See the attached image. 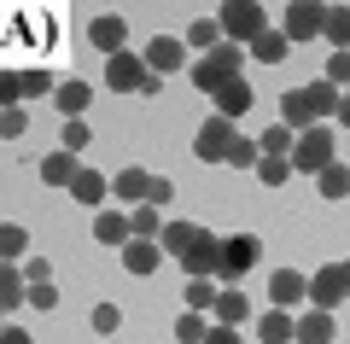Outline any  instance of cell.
I'll list each match as a JSON object with an SVG mask.
<instances>
[{
	"instance_id": "obj_20",
	"label": "cell",
	"mask_w": 350,
	"mask_h": 344,
	"mask_svg": "<svg viewBox=\"0 0 350 344\" xmlns=\"http://www.w3.org/2000/svg\"><path fill=\"white\" fill-rule=\"evenodd\" d=\"M216 321H222V327H239V321H251V297H245V292H234V286H228V292H216Z\"/></svg>"
},
{
	"instance_id": "obj_37",
	"label": "cell",
	"mask_w": 350,
	"mask_h": 344,
	"mask_svg": "<svg viewBox=\"0 0 350 344\" xmlns=\"http://www.w3.org/2000/svg\"><path fill=\"white\" fill-rule=\"evenodd\" d=\"M88 140H94V135H88L82 117H64V129H59V152H82Z\"/></svg>"
},
{
	"instance_id": "obj_34",
	"label": "cell",
	"mask_w": 350,
	"mask_h": 344,
	"mask_svg": "<svg viewBox=\"0 0 350 344\" xmlns=\"http://www.w3.org/2000/svg\"><path fill=\"white\" fill-rule=\"evenodd\" d=\"M204 332H211V321H204L199 309H187V315L175 321V339H181V344H204Z\"/></svg>"
},
{
	"instance_id": "obj_3",
	"label": "cell",
	"mask_w": 350,
	"mask_h": 344,
	"mask_svg": "<svg viewBox=\"0 0 350 344\" xmlns=\"http://www.w3.org/2000/svg\"><path fill=\"white\" fill-rule=\"evenodd\" d=\"M292 175H321L327 163H333V129L327 123H315V129H304L298 135V146H292Z\"/></svg>"
},
{
	"instance_id": "obj_26",
	"label": "cell",
	"mask_w": 350,
	"mask_h": 344,
	"mask_svg": "<svg viewBox=\"0 0 350 344\" xmlns=\"http://www.w3.org/2000/svg\"><path fill=\"white\" fill-rule=\"evenodd\" d=\"M146 187H152V175L146 170H117V198H129V204H146Z\"/></svg>"
},
{
	"instance_id": "obj_9",
	"label": "cell",
	"mask_w": 350,
	"mask_h": 344,
	"mask_svg": "<svg viewBox=\"0 0 350 344\" xmlns=\"http://www.w3.org/2000/svg\"><path fill=\"white\" fill-rule=\"evenodd\" d=\"M228 146H234V123L228 117H211L199 129V140H193V158L199 163H228Z\"/></svg>"
},
{
	"instance_id": "obj_38",
	"label": "cell",
	"mask_w": 350,
	"mask_h": 344,
	"mask_svg": "<svg viewBox=\"0 0 350 344\" xmlns=\"http://www.w3.org/2000/svg\"><path fill=\"white\" fill-rule=\"evenodd\" d=\"M181 304H187V309H199V315H204V309H216L211 280H187V286H181Z\"/></svg>"
},
{
	"instance_id": "obj_2",
	"label": "cell",
	"mask_w": 350,
	"mask_h": 344,
	"mask_svg": "<svg viewBox=\"0 0 350 344\" xmlns=\"http://www.w3.org/2000/svg\"><path fill=\"white\" fill-rule=\"evenodd\" d=\"M216 24H222V41H257L262 29H269V12H262L257 0H228L222 12H216Z\"/></svg>"
},
{
	"instance_id": "obj_19",
	"label": "cell",
	"mask_w": 350,
	"mask_h": 344,
	"mask_svg": "<svg viewBox=\"0 0 350 344\" xmlns=\"http://www.w3.org/2000/svg\"><path fill=\"white\" fill-rule=\"evenodd\" d=\"M211 99H216V117H228V123H234L239 111H251V82L239 76V82H228L222 94H211Z\"/></svg>"
},
{
	"instance_id": "obj_49",
	"label": "cell",
	"mask_w": 350,
	"mask_h": 344,
	"mask_svg": "<svg viewBox=\"0 0 350 344\" xmlns=\"http://www.w3.org/2000/svg\"><path fill=\"white\" fill-rule=\"evenodd\" d=\"M345 286H350V263H345Z\"/></svg>"
},
{
	"instance_id": "obj_22",
	"label": "cell",
	"mask_w": 350,
	"mask_h": 344,
	"mask_svg": "<svg viewBox=\"0 0 350 344\" xmlns=\"http://www.w3.org/2000/svg\"><path fill=\"white\" fill-rule=\"evenodd\" d=\"M321 36L333 41V53H350V6H327V24Z\"/></svg>"
},
{
	"instance_id": "obj_47",
	"label": "cell",
	"mask_w": 350,
	"mask_h": 344,
	"mask_svg": "<svg viewBox=\"0 0 350 344\" xmlns=\"http://www.w3.org/2000/svg\"><path fill=\"white\" fill-rule=\"evenodd\" d=\"M0 344H36V339H29V332H24V327H18V321H12V327L0 332Z\"/></svg>"
},
{
	"instance_id": "obj_30",
	"label": "cell",
	"mask_w": 350,
	"mask_h": 344,
	"mask_svg": "<svg viewBox=\"0 0 350 344\" xmlns=\"http://www.w3.org/2000/svg\"><path fill=\"white\" fill-rule=\"evenodd\" d=\"M24 274H18V263H6V269H0V304H6V309H18V304H24Z\"/></svg>"
},
{
	"instance_id": "obj_45",
	"label": "cell",
	"mask_w": 350,
	"mask_h": 344,
	"mask_svg": "<svg viewBox=\"0 0 350 344\" xmlns=\"http://www.w3.org/2000/svg\"><path fill=\"white\" fill-rule=\"evenodd\" d=\"M29 304H36V309H59V292H53V280L29 286Z\"/></svg>"
},
{
	"instance_id": "obj_44",
	"label": "cell",
	"mask_w": 350,
	"mask_h": 344,
	"mask_svg": "<svg viewBox=\"0 0 350 344\" xmlns=\"http://www.w3.org/2000/svg\"><path fill=\"white\" fill-rule=\"evenodd\" d=\"M24 280H29V286L53 280V263H47V257H24Z\"/></svg>"
},
{
	"instance_id": "obj_48",
	"label": "cell",
	"mask_w": 350,
	"mask_h": 344,
	"mask_svg": "<svg viewBox=\"0 0 350 344\" xmlns=\"http://www.w3.org/2000/svg\"><path fill=\"white\" fill-rule=\"evenodd\" d=\"M333 123H338V129H350V94H338V111H333Z\"/></svg>"
},
{
	"instance_id": "obj_10",
	"label": "cell",
	"mask_w": 350,
	"mask_h": 344,
	"mask_svg": "<svg viewBox=\"0 0 350 344\" xmlns=\"http://www.w3.org/2000/svg\"><path fill=\"white\" fill-rule=\"evenodd\" d=\"M88 41L105 53V59H117V53H129L123 41H129V18H117V12H100L94 24H88Z\"/></svg>"
},
{
	"instance_id": "obj_25",
	"label": "cell",
	"mask_w": 350,
	"mask_h": 344,
	"mask_svg": "<svg viewBox=\"0 0 350 344\" xmlns=\"http://www.w3.org/2000/svg\"><path fill=\"white\" fill-rule=\"evenodd\" d=\"M105 187H111V181H105L100 170H82V175L70 181V198H76V204H100V198H105Z\"/></svg>"
},
{
	"instance_id": "obj_35",
	"label": "cell",
	"mask_w": 350,
	"mask_h": 344,
	"mask_svg": "<svg viewBox=\"0 0 350 344\" xmlns=\"http://www.w3.org/2000/svg\"><path fill=\"white\" fill-rule=\"evenodd\" d=\"M257 158H262V146H257V140L234 135V146H228V163H234V170H257Z\"/></svg>"
},
{
	"instance_id": "obj_31",
	"label": "cell",
	"mask_w": 350,
	"mask_h": 344,
	"mask_svg": "<svg viewBox=\"0 0 350 344\" xmlns=\"http://www.w3.org/2000/svg\"><path fill=\"white\" fill-rule=\"evenodd\" d=\"M187 47H199V53L222 47V24H216V18H199V24L187 29Z\"/></svg>"
},
{
	"instance_id": "obj_8",
	"label": "cell",
	"mask_w": 350,
	"mask_h": 344,
	"mask_svg": "<svg viewBox=\"0 0 350 344\" xmlns=\"http://www.w3.org/2000/svg\"><path fill=\"white\" fill-rule=\"evenodd\" d=\"M345 297H350V286H345V263H327V269L310 274V309H338Z\"/></svg>"
},
{
	"instance_id": "obj_18",
	"label": "cell",
	"mask_w": 350,
	"mask_h": 344,
	"mask_svg": "<svg viewBox=\"0 0 350 344\" xmlns=\"http://www.w3.org/2000/svg\"><path fill=\"white\" fill-rule=\"evenodd\" d=\"M76 175H82L76 152H53V158H41V181H47V187H70Z\"/></svg>"
},
{
	"instance_id": "obj_36",
	"label": "cell",
	"mask_w": 350,
	"mask_h": 344,
	"mask_svg": "<svg viewBox=\"0 0 350 344\" xmlns=\"http://www.w3.org/2000/svg\"><path fill=\"white\" fill-rule=\"evenodd\" d=\"M257 181L262 187H286L292 181V163L286 158H257Z\"/></svg>"
},
{
	"instance_id": "obj_28",
	"label": "cell",
	"mask_w": 350,
	"mask_h": 344,
	"mask_svg": "<svg viewBox=\"0 0 350 344\" xmlns=\"http://www.w3.org/2000/svg\"><path fill=\"white\" fill-rule=\"evenodd\" d=\"M163 210H152V204H135L129 210V228H135V239H163Z\"/></svg>"
},
{
	"instance_id": "obj_7",
	"label": "cell",
	"mask_w": 350,
	"mask_h": 344,
	"mask_svg": "<svg viewBox=\"0 0 350 344\" xmlns=\"http://www.w3.org/2000/svg\"><path fill=\"white\" fill-rule=\"evenodd\" d=\"M327 24V6H315V0H292L286 12H280V36L286 41H315Z\"/></svg>"
},
{
	"instance_id": "obj_43",
	"label": "cell",
	"mask_w": 350,
	"mask_h": 344,
	"mask_svg": "<svg viewBox=\"0 0 350 344\" xmlns=\"http://www.w3.org/2000/svg\"><path fill=\"white\" fill-rule=\"evenodd\" d=\"M18 82H24V99H36V94H47V88H53V70H24Z\"/></svg>"
},
{
	"instance_id": "obj_21",
	"label": "cell",
	"mask_w": 350,
	"mask_h": 344,
	"mask_svg": "<svg viewBox=\"0 0 350 344\" xmlns=\"http://www.w3.org/2000/svg\"><path fill=\"white\" fill-rule=\"evenodd\" d=\"M53 99H59V111H64V117H82V111H88V99H94V88L70 76V82H59V88H53Z\"/></svg>"
},
{
	"instance_id": "obj_41",
	"label": "cell",
	"mask_w": 350,
	"mask_h": 344,
	"mask_svg": "<svg viewBox=\"0 0 350 344\" xmlns=\"http://www.w3.org/2000/svg\"><path fill=\"white\" fill-rule=\"evenodd\" d=\"M170 198H175V181H170V175H152V187H146V204H152V210H163Z\"/></svg>"
},
{
	"instance_id": "obj_4",
	"label": "cell",
	"mask_w": 350,
	"mask_h": 344,
	"mask_svg": "<svg viewBox=\"0 0 350 344\" xmlns=\"http://www.w3.org/2000/svg\"><path fill=\"white\" fill-rule=\"evenodd\" d=\"M105 82H111V94H158V76L146 70L140 53H117V59H105Z\"/></svg>"
},
{
	"instance_id": "obj_1",
	"label": "cell",
	"mask_w": 350,
	"mask_h": 344,
	"mask_svg": "<svg viewBox=\"0 0 350 344\" xmlns=\"http://www.w3.org/2000/svg\"><path fill=\"white\" fill-rule=\"evenodd\" d=\"M239 76H245V47H234V41L199 53V64H193V88H204V94H222V88L239 82Z\"/></svg>"
},
{
	"instance_id": "obj_29",
	"label": "cell",
	"mask_w": 350,
	"mask_h": 344,
	"mask_svg": "<svg viewBox=\"0 0 350 344\" xmlns=\"http://www.w3.org/2000/svg\"><path fill=\"white\" fill-rule=\"evenodd\" d=\"M286 47H292V41L280 36V29H262V36L251 41V53H257L262 64H280V59H286Z\"/></svg>"
},
{
	"instance_id": "obj_40",
	"label": "cell",
	"mask_w": 350,
	"mask_h": 344,
	"mask_svg": "<svg viewBox=\"0 0 350 344\" xmlns=\"http://www.w3.org/2000/svg\"><path fill=\"white\" fill-rule=\"evenodd\" d=\"M321 76L338 88V94H350V53H333V59L321 64Z\"/></svg>"
},
{
	"instance_id": "obj_33",
	"label": "cell",
	"mask_w": 350,
	"mask_h": 344,
	"mask_svg": "<svg viewBox=\"0 0 350 344\" xmlns=\"http://www.w3.org/2000/svg\"><path fill=\"white\" fill-rule=\"evenodd\" d=\"M24 251H29V234L18 228V222H6V228H0V257H6V263H18Z\"/></svg>"
},
{
	"instance_id": "obj_42",
	"label": "cell",
	"mask_w": 350,
	"mask_h": 344,
	"mask_svg": "<svg viewBox=\"0 0 350 344\" xmlns=\"http://www.w3.org/2000/svg\"><path fill=\"white\" fill-rule=\"evenodd\" d=\"M24 129H29V111L6 105V117H0V135H6V140H18V135H24Z\"/></svg>"
},
{
	"instance_id": "obj_16",
	"label": "cell",
	"mask_w": 350,
	"mask_h": 344,
	"mask_svg": "<svg viewBox=\"0 0 350 344\" xmlns=\"http://www.w3.org/2000/svg\"><path fill=\"white\" fill-rule=\"evenodd\" d=\"M94 239H100V246H117V251H123L129 239H135V228H129L123 210H100V216H94Z\"/></svg>"
},
{
	"instance_id": "obj_17",
	"label": "cell",
	"mask_w": 350,
	"mask_h": 344,
	"mask_svg": "<svg viewBox=\"0 0 350 344\" xmlns=\"http://www.w3.org/2000/svg\"><path fill=\"white\" fill-rule=\"evenodd\" d=\"M257 339L262 344H292V339H298V321H292L286 309H262V315H257Z\"/></svg>"
},
{
	"instance_id": "obj_24",
	"label": "cell",
	"mask_w": 350,
	"mask_h": 344,
	"mask_svg": "<svg viewBox=\"0 0 350 344\" xmlns=\"http://www.w3.org/2000/svg\"><path fill=\"white\" fill-rule=\"evenodd\" d=\"M257 146H262V158H292L298 135H292L286 123H275V129H262V135H257Z\"/></svg>"
},
{
	"instance_id": "obj_11",
	"label": "cell",
	"mask_w": 350,
	"mask_h": 344,
	"mask_svg": "<svg viewBox=\"0 0 350 344\" xmlns=\"http://www.w3.org/2000/svg\"><path fill=\"white\" fill-rule=\"evenodd\" d=\"M181 53H187V41H181V36H152L140 59H146L152 76H170V70H181Z\"/></svg>"
},
{
	"instance_id": "obj_15",
	"label": "cell",
	"mask_w": 350,
	"mask_h": 344,
	"mask_svg": "<svg viewBox=\"0 0 350 344\" xmlns=\"http://www.w3.org/2000/svg\"><path fill=\"white\" fill-rule=\"evenodd\" d=\"M338 327H333V309H304L298 315V344H333Z\"/></svg>"
},
{
	"instance_id": "obj_5",
	"label": "cell",
	"mask_w": 350,
	"mask_h": 344,
	"mask_svg": "<svg viewBox=\"0 0 350 344\" xmlns=\"http://www.w3.org/2000/svg\"><path fill=\"white\" fill-rule=\"evenodd\" d=\"M181 269H187V280H211L216 269H222V234H211V228H199V239H193L187 251H181Z\"/></svg>"
},
{
	"instance_id": "obj_39",
	"label": "cell",
	"mask_w": 350,
	"mask_h": 344,
	"mask_svg": "<svg viewBox=\"0 0 350 344\" xmlns=\"http://www.w3.org/2000/svg\"><path fill=\"white\" fill-rule=\"evenodd\" d=\"M88 327L100 332V339H111V332L123 327V309H117V304H100V309H94V315H88Z\"/></svg>"
},
{
	"instance_id": "obj_46",
	"label": "cell",
	"mask_w": 350,
	"mask_h": 344,
	"mask_svg": "<svg viewBox=\"0 0 350 344\" xmlns=\"http://www.w3.org/2000/svg\"><path fill=\"white\" fill-rule=\"evenodd\" d=\"M204 344H245V339H239V327H222V321H216V327L204 332Z\"/></svg>"
},
{
	"instance_id": "obj_27",
	"label": "cell",
	"mask_w": 350,
	"mask_h": 344,
	"mask_svg": "<svg viewBox=\"0 0 350 344\" xmlns=\"http://www.w3.org/2000/svg\"><path fill=\"white\" fill-rule=\"evenodd\" d=\"M193 239H199V222H170L158 246H163V257H181V251H187Z\"/></svg>"
},
{
	"instance_id": "obj_12",
	"label": "cell",
	"mask_w": 350,
	"mask_h": 344,
	"mask_svg": "<svg viewBox=\"0 0 350 344\" xmlns=\"http://www.w3.org/2000/svg\"><path fill=\"white\" fill-rule=\"evenodd\" d=\"M269 297H275V309H298L304 297H310V280H304L298 269H275L269 274Z\"/></svg>"
},
{
	"instance_id": "obj_32",
	"label": "cell",
	"mask_w": 350,
	"mask_h": 344,
	"mask_svg": "<svg viewBox=\"0 0 350 344\" xmlns=\"http://www.w3.org/2000/svg\"><path fill=\"white\" fill-rule=\"evenodd\" d=\"M304 94H310V105H315V117H333V111H338V88L327 82V76H321V82H310V88H304Z\"/></svg>"
},
{
	"instance_id": "obj_13",
	"label": "cell",
	"mask_w": 350,
	"mask_h": 344,
	"mask_svg": "<svg viewBox=\"0 0 350 344\" xmlns=\"http://www.w3.org/2000/svg\"><path fill=\"white\" fill-rule=\"evenodd\" d=\"M280 123L292 129V135H304V129H315L321 117H315V105H310V94L304 88H292V94H280Z\"/></svg>"
},
{
	"instance_id": "obj_23",
	"label": "cell",
	"mask_w": 350,
	"mask_h": 344,
	"mask_svg": "<svg viewBox=\"0 0 350 344\" xmlns=\"http://www.w3.org/2000/svg\"><path fill=\"white\" fill-rule=\"evenodd\" d=\"M315 187H321V198H350V163H327L321 175H315Z\"/></svg>"
},
{
	"instance_id": "obj_14",
	"label": "cell",
	"mask_w": 350,
	"mask_h": 344,
	"mask_svg": "<svg viewBox=\"0 0 350 344\" xmlns=\"http://www.w3.org/2000/svg\"><path fill=\"white\" fill-rule=\"evenodd\" d=\"M158 263H163L158 239H129V246H123V269L129 274H158Z\"/></svg>"
},
{
	"instance_id": "obj_6",
	"label": "cell",
	"mask_w": 350,
	"mask_h": 344,
	"mask_svg": "<svg viewBox=\"0 0 350 344\" xmlns=\"http://www.w3.org/2000/svg\"><path fill=\"white\" fill-rule=\"evenodd\" d=\"M262 257V239L257 234H228L222 239V269H216V280H239V274H251Z\"/></svg>"
}]
</instances>
